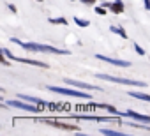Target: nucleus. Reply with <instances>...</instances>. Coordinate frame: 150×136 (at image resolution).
<instances>
[{"label":"nucleus","instance_id":"f257e3e1","mask_svg":"<svg viewBox=\"0 0 150 136\" xmlns=\"http://www.w3.org/2000/svg\"><path fill=\"white\" fill-rule=\"evenodd\" d=\"M13 42L21 44L23 48L32 50V51H46V53H55V55H67V53H69V51H65V50H58V48H53V46H46V44H32V42L25 44V42H21V41H18V39H13Z\"/></svg>","mask_w":150,"mask_h":136},{"label":"nucleus","instance_id":"f03ea898","mask_svg":"<svg viewBox=\"0 0 150 136\" xmlns=\"http://www.w3.org/2000/svg\"><path fill=\"white\" fill-rule=\"evenodd\" d=\"M96 76H97L99 80H106V81H111V83H118V85L146 87V83H143V81H134V80H129V78H120V76H110V74H101V73H97Z\"/></svg>","mask_w":150,"mask_h":136},{"label":"nucleus","instance_id":"7ed1b4c3","mask_svg":"<svg viewBox=\"0 0 150 136\" xmlns=\"http://www.w3.org/2000/svg\"><path fill=\"white\" fill-rule=\"evenodd\" d=\"M48 90L62 94V96H71V97H80V99H92V96L85 94V92H78V90H72V89H62V87H48Z\"/></svg>","mask_w":150,"mask_h":136},{"label":"nucleus","instance_id":"20e7f679","mask_svg":"<svg viewBox=\"0 0 150 136\" xmlns=\"http://www.w3.org/2000/svg\"><path fill=\"white\" fill-rule=\"evenodd\" d=\"M9 106H14V108H20V110H25V111H30V113H39V108L34 104H27V103H20V101H7Z\"/></svg>","mask_w":150,"mask_h":136},{"label":"nucleus","instance_id":"39448f33","mask_svg":"<svg viewBox=\"0 0 150 136\" xmlns=\"http://www.w3.org/2000/svg\"><path fill=\"white\" fill-rule=\"evenodd\" d=\"M99 60H104L108 64H113V65H118V67H129L131 64L125 62V60H118V58H110V57H104V55H96Z\"/></svg>","mask_w":150,"mask_h":136},{"label":"nucleus","instance_id":"423d86ee","mask_svg":"<svg viewBox=\"0 0 150 136\" xmlns=\"http://www.w3.org/2000/svg\"><path fill=\"white\" fill-rule=\"evenodd\" d=\"M44 122L51 124L53 127H60V129H69V131H78V129H80L78 125H71V124H62V122H58V120H44Z\"/></svg>","mask_w":150,"mask_h":136},{"label":"nucleus","instance_id":"0eeeda50","mask_svg":"<svg viewBox=\"0 0 150 136\" xmlns=\"http://www.w3.org/2000/svg\"><path fill=\"white\" fill-rule=\"evenodd\" d=\"M67 85H72V87H80V89H90V90H97L99 87H94V85H88V83H81V81H74V80H65Z\"/></svg>","mask_w":150,"mask_h":136},{"label":"nucleus","instance_id":"6e6552de","mask_svg":"<svg viewBox=\"0 0 150 136\" xmlns=\"http://www.w3.org/2000/svg\"><path fill=\"white\" fill-rule=\"evenodd\" d=\"M14 60H18V62H23V64H30V65H35V67H48V64H44V62H39V60H32V58H14Z\"/></svg>","mask_w":150,"mask_h":136},{"label":"nucleus","instance_id":"1a4fd4ad","mask_svg":"<svg viewBox=\"0 0 150 136\" xmlns=\"http://www.w3.org/2000/svg\"><path fill=\"white\" fill-rule=\"evenodd\" d=\"M125 117H132L134 120H139V122H146V124H150V117H146V115H139V113H134V111H127Z\"/></svg>","mask_w":150,"mask_h":136},{"label":"nucleus","instance_id":"9d476101","mask_svg":"<svg viewBox=\"0 0 150 136\" xmlns=\"http://www.w3.org/2000/svg\"><path fill=\"white\" fill-rule=\"evenodd\" d=\"M18 97H20V99H23V101H27V103H35V104H42V106L46 104L44 101H39V99H35V97H30V96H23V94H20Z\"/></svg>","mask_w":150,"mask_h":136},{"label":"nucleus","instance_id":"9b49d317","mask_svg":"<svg viewBox=\"0 0 150 136\" xmlns=\"http://www.w3.org/2000/svg\"><path fill=\"white\" fill-rule=\"evenodd\" d=\"M129 96H131V97H136V99H139V101H148V103H150V96H148V94H143V92H131Z\"/></svg>","mask_w":150,"mask_h":136},{"label":"nucleus","instance_id":"f8f14e48","mask_svg":"<svg viewBox=\"0 0 150 136\" xmlns=\"http://www.w3.org/2000/svg\"><path fill=\"white\" fill-rule=\"evenodd\" d=\"M110 7H111V11H113L115 14H120V13H124V6H122V2H115V4H111Z\"/></svg>","mask_w":150,"mask_h":136},{"label":"nucleus","instance_id":"ddd939ff","mask_svg":"<svg viewBox=\"0 0 150 136\" xmlns=\"http://www.w3.org/2000/svg\"><path fill=\"white\" fill-rule=\"evenodd\" d=\"M101 132L103 134H110V136H122L124 132H120V131H111V129H101Z\"/></svg>","mask_w":150,"mask_h":136},{"label":"nucleus","instance_id":"4468645a","mask_svg":"<svg viewBox=\"0 0 150 136\" xmlns=\"http://www.w3.org/2000/svg\"><path fill=\"white\" fill-rule=\"evenodd\" d=\"M74 21H76L80 27H88V25H90V21H87V20H80V18H74Z\"/></svg>","mask_w":150,"mask_h":136},{"label":"nucleus","instance_id":"2eb2a0df","mask_svg":"<svg viewBox=\"0 0 150 136\" xmlns=\"http://www.w3.org/2000/svg\"><path fill=\"white\" fill-rule=\"evenodd\" d=\"M50 21H51V23H62V25H65V23H67V21H65L64 18H58V20H55V18H51Z\"/></svg>","mask_w":150,"mask_h":136},{"label":"nucleus","instance_id":"dca6fc26","mask_svg":"<svg viewBox=\"0 0 150 136\" xmlns=\"http://www.w3.org/2000/svg\"><path fill=\"white\" fill-rule=\"evenodd\" d=\"M96 13H97V14H101V16H104V14H106V11H104L103 7H96Z\"/></svg>","mask_w":150,"mask_h":136},{"label":"nucleus","instance_id":"f3484780","mask_svg":"<svg viewBox=\"0 0 150 136\" xmlns=\"http://www.w3.org/2000/svg\"><path fill=\"white\" fill-rule=\"evenodd\" d=\"M134 48H136V51H138V53H139V55H145V50H143V48H141V46H138V44H136V46H134Z\"/></svg>","mask_w":150,"mask_h":136},{"label":"nucleus","instance_id":"a211bd4d","mask_svg":"<svg viewBox=\"0 0 150 136\" xmlns=\"http://www.w3.org/2000/svg\"><path fill=\"white\" fill-rule=\"evenodd\" d=\"M83 2H85V4H92V2H94V0H83Z\"/></svg>","mask_w":150,"mask_h":136},{"label":"nucleus","instance_id":"6ab92c4d","mask_svg":"<svg viewBox=\"0 0 150 136\" xmlns=\"http://www.w3.org/2000/svg\"><path fill=\"white\" fill-rule=\"evenodd\" d=\"M39 2H42V0H39Z\"/></svg>","mask_w":150,"mask_h":136}]
</instances>
